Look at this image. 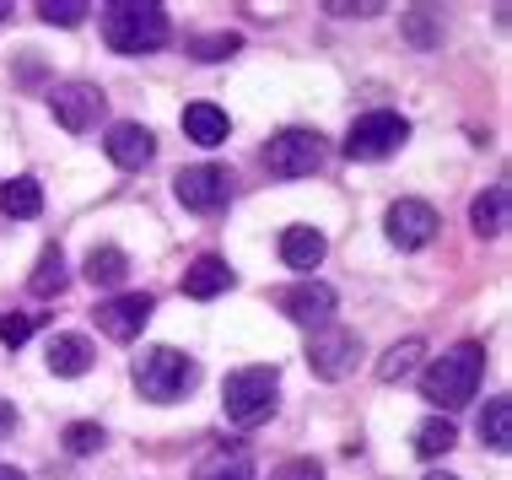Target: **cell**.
I'll use <instances>...</instances> for the list:
<instances>
[{
    "label": "cell",
    "mask_w": 512,
    "mask_h": 480,
    "mask_svg": "<svg viewBox=\"0 0 512 480\" xmlns=\"http://www.w3.org/2000/svg\"><path fill=\"white\" fill-rule=\"evenodd\" d=\"M0 480H27L22 470H11V464H0Z\"/></svg>",
    "instance_id": "836d02e7"
},
{
    "label": "cell",
    "mask_w": 512,
    "mask_h": 480,
    "mask_svg": "<svg viewBox=\"0 0 512 480\" xmlns=\"http://www.w3.org/2000/svg\"><path fill=\"white\" fill-rule=\"evenodd\" d=\"M151 297L146 292H124V297H108V303L92 308V319L108 340H119V346H130V340H141V329L151 324Z\"/></svg>",
    "instance_id": "30bf717a"
},
{
    "label": "cell",
    "mask_w": 512,
    "mask_h": 480,
    "mask_svg": "<svg viewBox=\"0 0 512 480\" xmlns=\"http://www.w3.org/2000/svg\"><path fill=\"white\" fill-rule=\"evenodd\" d=\"M195 383H200L195 356H184V351H173V346H146L141 356H135V389H141L151 405L184 400Z\"/></svg>",
    "instance_id": "3957f363"
},
{
    "label": "cell",
    "mask_w": 512,
    "mask_h": 480,
    "mask_svg": "<svg viewBox=\"0 0 512 480\" xmlns=\"http://www.w3.org/2000/svg\"><path fill=\"white\" fill-rule=\"evenodd\" d=\"M275 394H281V373H275V367H238V373H227V383H221L227 421H238V427L270 421Z\"/></svg>",
    "instance_id": "277c9868"
},
{
    "label": "cell",
    "mask_w": 512,
    "mask_h": 480,
    "mask_svg": "<svg viewBox=\"0 0 512 480\" xmlns=\"http://www.w3.org/2000/svg\"><path fill=\"white\" fill-rule=\"evenodd\" d=\"M33 329H38V313H6V319H0V340H6L11 351H17L22 340L33 335Z\"/></svg>",
    "instance_id": "f546056e"
},
{
    "label": "cell",
    "mask_w": 512,
    "mask_h": 480,
    "mask_svg": "<svg viewBox=\"0 0 512 480\" xmlns=\"http://www.w3.org/2000/svg\"><path fill=\"white\" fill-rule=\"evenodd\" d=\"M405 141H410V125L399 114H389V108H378V114H362L351 130H345V157L351 162H383Z\"/></svg>",
    "instance_id": "5b68a950"
},
{
    "label": "cell",
    "mask_w": 512,
    "mask_h": 480,
    "mask_svg": "<svg viewBox=\"0 0 512 480\" xmlns=\"http://www.w3.org/2000/svg\"><path fill=\"white\" fill-rule=\"evenodd\" d=\"M232 286V270L221 254H200L195 265L184 270V297H195V303H211V297H221Z\"/></svg>",
    "instance_id": "5bb4252c"
},
{
    "label": "cell",
    "mask_w": 512,
    "mask_h": 480,
    "mask_svg": "<svg viewBox=\"0 0 512 480\" xmlns=\"http://www.w3.org/2000/svg\"><path fill=\"white\" fill-rule=\"evenodd\" d=\"M421 356H426V340H415V335H410V340H399V346H389V351H383V362H378V378H383V383H399V378H410Z\"/></svg>",
    "instance_id": "d4e9b609"
},
{
    "label": "cell",
    "mask_w": 512,
    "mask_h": 480,
    "mask_svg": "<svg viewBox=\"0 0 512 480\" xmlns=\"http://www.w3.org/2000/svg\"><path fill=\"white\" fill-rule=\"evenodd\" d=\"M195 480H254V454L248 448H216L195 464Z\"/></svg>",
    "instance_id": "ac0fdd59"
},
{
    "label": "cell",
    "mask_w": 512,
    "mask_h": 480,
    "mask_svg": "<svg viewBox=\"0 0 512 480\" xmlns=\"http://www.w3.org/2000/svg\"><path fill=\"white\" fill-rule=\"evenodd\" d=\"M87 0H44V6H38V17H44L49 27H81L87 22Z\"/></svg>",
    "instance_id": "4316f807"
},
{
    "label": "cell",
    "mask_w": 512,
    "mask_h": 480,
    "mask_svg": "<svg viewBox=\"0 0 512 480\" xmlns=\"http://www.w3.org/2000/svg\"><path fill=\"white\" fill-rule=\"evenodd\" d=\"M356 356H362V335L356 329H318L308 340V367L324 383H340L356 367Z\"/></svg>",
    "instance_id": "9c48e42d"
},
{
    "label": "cell",
    "mask_w": 512,
    "mask_h": 480,
    "mask_svg": "<svg viewBox=\"0 0 512 480\" xmlns=\"http://www.w3.org/2000/svg\"><path fill=\"white\" fill-rule=\"evenodd\" d=\"M0 211L17 216V222H33V216L44 211V184H38V178H6V184H0Z\"/></svg>",
    "instance_id": "d6986e66"
},
{
    "label": "cell",
    "mask_w": 512,
    "mask_h": 480,
    "mask_svg": "<svg viewBox=\"0 0 512 480\" xmlns=\"http://www.w3.org/2000/svg\"><path fill=\"white\" fill-rule=\"evenodd\" d=\"M405 33H410V38H415V44H421V49L442 44V27L432 22V11H426V6H415L410 17H405Z\"/></svg>",
    "instance_id": "f1b7e54d"
},
{
    "label": "cell",
    "mask_w": 512,
    "mask_h": 480,
    "mask_svg": "<svg viewBox=\"0 0 512 480\" xmlns=\"http://www.w3.org/2000/svg\"><path fill=\"white\" fill-rule=\"evenodd\" d=\"M426 480H459V475H442V470H437V475H426Z\"/></svg>",
    "instance_id": "d590c367"
},
{
    "label": "cell",
    "mask_w": 512,
    "mask_h": 480,
    "mask_svg": "<svg viewBox=\"0 0 512 480\" xmlns=\"http://www.w3.org/2000/svg\"><path fill=\"white\" fill-rule=\"evenodd\" d=\"M103 152L114 157L124 173H141V168H151V157H157V135H151L146 125H135V119H124V125L108 130Z\"/></svg>",
    "instance_id": "4fadbf2b"
},
{
    "label": "cell",
    "mask_w": 512,
    "mask_h": 480,
    "mask_svg": "<svg viewBox=\"0 0 512 480\" xmlns=\"http://www.w3.org/2000/svg\"><path fill=\"white\" fill-rule=\"evenodd\" d=\"M459 448V427H453L448 416H426L421 427H415V454L421 459H442Z\"/></svg>",
    "instance_id": "7402d4cb"
},
{
    "label": "cell",
    "mask_w": 512,
    "mask_h": 480,
    "mask_svg": "<svg viewBox=\"0 0 512 480\" xmlns=\"http://www.w3.org/2000/svg\"><path fill=\"white\" fill-rule=\"evenodd\" d=\"M60 443H65V454H71V459H87V454H98V448H103V427H98V421H71Z\"/></svg>",
    "instance_id": "484cf974"
},
{
    "label": "cell",
    "mask_w": 512,
    "mask_h": 480,
    "mask_svg": "<svg viewBox=\"0 0 512 480\" xmlns=\"http://www.w3.org/2000/svg\"><path fill=\"white\" fill-rule=\"evenodd\" d=\"M173 195H178V205H189V211L216 216V211H227V200H232V173L216 168V162H195V168H184L173 178Z\"/></svg>",
    "instance_id": "52a82bcc"
},
{
    "label": "cell",
    "mask_w": 512,
    "mask_h": 480,
    "mask_svg": "<svg viewBox=\"0 0 512 480\" xmlns=\"http://www.w3.org/2000/svg\"><path fill=\"white\" fill-rule=\"evenodd\" d=\"M168 6L157 0H114L103 6V38L114 54H151L168 44Z\"/></svg>",
    "instance_id": "7a4b0ae2"
},
{
    "label": "cell",
    "mask_w": 512,
    "mask_h": 480,
    "mask_svg": "<svg viewBox=\"0 0 512 480\" xmlns=\"http://www.w3.org/2000/svg\"><path fill=\"white\" fill-rule=\"evenodd\" d=\"M11 432H17V405L0 400V437H11Z\"/></svg>",
    "instance_id": "d6a6232c"
},
{
    "label": "cell",
    "mask_w": 512,
    "mask_h": 480,
    "mask_svg": "<svg viewBox=\"0 0 512 480\" xmlns=\"http://www.w3.org/2000/svg\"><path fill=\"white\" fill-rule=\"evenodd\" d=\"M49 108H54V119H60V130L87 135V130H98L108 98H103V87H92V81H65V87L49 92Z\"/></svg>",
    "instance_id": "ba28073f"
},
{
    "label": "cell",
    "mask_w": 512,
    "mask_h": 480,
    "mask_svg": "<svg viewBox=\"0 0 512 480\" xmlns=\"http://www.w3.org/2000/svg\"><path fill=\"white\" fill-rule=\"evenodd\" d=\"M469 222H475L480 238H502V232H507V184H491L486 195H475Z\"/></svg>",
    "instance_id": "ffe728a7"
},
{
    "label": "cell",
    "mask_w": 512,
    "mask_h": 480,
    "mask_svg": "<svg viewBox=\"0 0 512 480\" xmlns=\"http://www.w3.org/2000/svg\"><path fill=\"white\" fill-rule=\"evenodd\" d=\"M184 135H189L195 146H227V135H232L227 108H216V103H189V108H184Z\"/></svg>",
    "instance_id": "9a60e30c"
},
{
    "label": "cell",
    "mask_w": 512,
    "mask_h": 480,
    "mask_svg": "<svg viewBox=\"0 0 512 480\" xmlns=\"http://www.w3.org/2000/svg\"><path fill=\"white\" fill-rule=\"evenodd\" d=\"M480 378H486V346L480 340H459L453 351L432 356V367L421 373V400L437 410H464L475 400Z\"/></svg>",
    "instance_id": "6da1fadb"
},
{
    "label": "cell",
    "mask_w": 512,
    "mask_h": 480,
    "mask_svg": "<svg viewBox=\"0 0 512 480\" xmlns=\"http://www.w3.org/2000/svg\"><path fill=\"white\" fill-rule=\"evenodd\" d=\"M49 373L54 378H81V373H92V346L81 335H54L49 340Z\"/></svg>",
    "instance_id": "e0dca14e"
},
{
    "label": "cell",
    "mask_w": 512,
    "mask_h": 480,
    "mask_svg": "<svg viewBox=\"0 0 512 480\" xmlns=\"http://www.w3.org/2000/svg\"><path fill=\"white\" fill-rule=\"evenodd\" d=\"M324 249H329V243H324V232H318V227L297 222V227L281 232V259L292 270H318V265H324Z\"/></svg>",
    "instance_id": "2e32d148"
},
{
    "label": "cell",
    "mask_w": 512,
    "mask_h": 480,
    "mask_svg": "<svg viewBox=\"0 0 512 480\" xmlns=\"http://www.w3.org/2000/svg\"><path fill=\"white\" fill-rule=\"evenodd\" d=\"M11 17V0H0V22H6Z\"/></svg>",
    "instance_id": "e575fe53"
},
{
    "label": "cell",
    "mask_w": 512,
    "mask_h": 480,
    "mask_svg": "<svg viewBox=\"0 0 512 480\" xmlns=\"http://www.w3.org/2000/svg\"><path fill=\"white\" fill-rule=\"evenodd\" d=\"M329 11H335V17H378V11H389V6H378V0H362V6H351V0H329Z\"/></svg>",
    "instance_id": "1f68e13d"
},
{
    "label": "cell",
    "mask_w": 512,
    "mask_h": 480,
    "mask_svg": "<svg viewBox=\"0 0 512 480\" xmlns=\"http://www.w3.org/2000/svg\"><path fill=\"white\" fill-rule=\"evenodd\" d=\"M265 168L275 178H313L318 168H324V141H318V130H281V135H270Z\"/></svg>",
    "instance_id": "8992f818"
},
{
    "label": "cell",
    "mask_w": 512,
    "mask_h": 480,
    "mask_svg": "<svg viewBox=\"0 0 512 480\" xmlns=\"http://www.w3.org/2000/svg\"><path fill=\"white\" fill-rule=\"evenodd\" d=\"M81 276H87L92 286H119L124 276H130V254L124 249H92L87 265H81Z\"/></svg>",
    "instance_id": "cb8c5ba5"
},
{
    "label": "cell",
    "mask_w": 512,
    "mask_h": 480,
    "mask_svg": "<svg viewBox=\"0 0 512 480\" xmlns=\"http://www.w3.org/2000/svg\"><path fill=\"white\" fill-rule=\"evenodd\" d=\"M270 480H324V464L318 459H286Z\"/></svg>",
    "instance_id": "4dcf8cb0"
},
{
    "label": "cell",
    "mask_w": 512,
    "mask_h": 480,
    "mask_svg": "<svg viewBox=\"0 0 512 480\" xmlns=\"http://www.w3.org/2000/svg\"><path fill=\"white\" fill-rule=\"evenodd\" d=\"M33 297H60L65 286H71V270H65V254H60V243H49L44 254H38V265H33Z\"/></svg>",
    "instance_id": "44dd1931"
},
{
    "label": "cell",
    "mask_w": 512,
    "mask_h": 480,
    "mask_svg": "<svg viewBox=\"0 0 512 480\" xmlns=\"http://www.w3.org/2000/svg\"><path fill=\"white\" fill-rule=\"evenodd\" d=\"M383 222H389V238L399 243V249H426V243L437 238V227H442L426 200H394Z\"/></svg>",
    "instance_id": "7c38bea8"
},
{
    "label": "cell",
    "mask_w": 512,
    "mask_h": 480,
    "mask_svg": "<svg viewBox=\"0 0 512 480\" xmlns=\"http://www.w3.org/2000/svg\"><path fill=\"white\" fill-rule=\"evenodd\" d=\"M243 49V38L238 33H211V38H195V44H189V54H195V60H227V54H238Z\"/></svg>",
    "instance_id": "83f0119b"
},
{
    "label": "cell",
    "mask_w": 512,
    "mask_h": 480,
    "mask_svg": "<svg viewBox=\"0 0 512 480\" xmlns=\"http://www.w3.org/2000/svg\"><path fill=\"white\" fill-rule=\"evenodd\" d=\"M275 308L292 324L329 329V319H335V292H329L324 281H297V286H286V292H275Z\"/></svg>",
    "instance_id": "8fae6325"
},
{
    "label": "cell",
    "mask_w": 512,
    "mask_h": 480,
    "mask_svg": "<svg viewBox=\"0 0 512 480\" xmlns=\"http://www.w3.org/2000/svg\"><path fill=\"white\" fill-rule=\"evenodd\" d=\"M480 443L491 454H507L512 448V400H486V416H480Z\"/></svg>",
    "instance_id": "603a6c76"
}]
</instances>
